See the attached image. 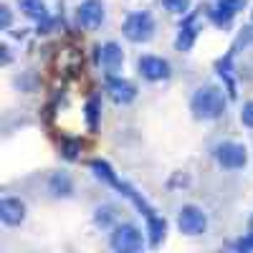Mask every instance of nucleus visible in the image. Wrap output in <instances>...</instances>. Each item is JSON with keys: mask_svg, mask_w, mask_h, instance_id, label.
<instances>
[{"mask_svg": "<svg viewBox=\"0 0 253 253\" xmlns=\"http://www.w3.org/2000/svg\"><path fill=\"white\" fill-rule=\"evenodd\" d=\"M20 10L33 20H41L46 15V3L43 0H20Z\"/></svg>", "mask_w": 253, "mask_h": 253, "instance_id": "15", "label": "nucleus"}, {"mask_svg": "<svg viewBox=\"0 0 253 253\" xmlns=\"http://www.w3.org/2000/svg\"><path fill=\"white\" fill-rule=\"evenodd\" d=\"M0 15H3V28H10V8L3 5L0 8Z\"/></svg>", "mask_w": 253, "mask_h": 253, "instance_id": "20", "label": "nucleus"}, {"mask_svg": "<svg viewBox=\"0 0 253 253\" xmlns=\"http://www.w3.org/2000/svg\"><path fill=\"white\" fill-rule=\"evenodd\" d=\"M63 150H66V157H76L79 144H76V142H66V144H63Z\"/></svg>", "mask_w": 253, "mask_h": 253, "instance_id": "21", "label": "nucleus"}, {"mask_svg": "<svg viewBox=\"0 0 253 253\" xmlns=\"http://www.w3.org/2000/svg\"><path fill=\"white\" fill-rule=\"evenodd\" d=\"M147 228H150V241H152V246H157L162 238H165V230H167V223H165V218H157V215H147Z\"/></svg>", "mask_w": 253, "mask_h": 253, "instance_id": "14", "label": "nucleus"}, {"mask_svg": "<svg viewBox=\"0 0 253 253\" xmlns=\"http://www.w3.org/2000/svg\"><path fill=\"white\" fill-rule=\"evenodd\" d=\"M251 23H253V10H251Z\"/></svg>", "mask_w": 253, "mask_h": 253, "instance_id": "22", "label": "nucleus"}, {"mask_svg": "<svg viewBox=\"0 0 253 253\" xmlns=\"http://www.w3.org/2000/svg\"><path fill=\"white\" fill-rule=\"evenodd\" d=\"M48 187H51V193L53 195H71V190H74V185H71V177L69 175H63V172H56L53 177H51V182H48Z\"/></svg>", "mask_w": 253, "mask_h": 253, "instance_id": "13", "label": "nucleus"}, {"mask_svg": "<svg viewBox=\"0 0 253 253\" xmlns=\"http://www.w3.org/2000/svg\"><path fill=\"white\" fill-rule=\"evenodd\" d=\"M162 5L175 15H185L187 8H190V0H162Z\"/></svg>", "mask_w": 253, "mask_h": 253, "instance_id": "17", "label": "nucleus"}, {"mask_svg": "<svg viewBox=\"0 0 253 253\" xmlns=\"http://www.w3.org/2000/svg\"><path fill=\"white\" fill-rule=\"evenodd\" d=\"M91 170L96 172V177H104V180L112 182V185H119V182H117V177H114V172H112V167H109L107 162L94 160V162H91Z\"/></svg>", "mask_w": 253, "mask_h": 253, "instance_id": "16", "label": "nucleus"}, {"mask_svg": "<svg viewBox=\"0 0 253 253\" xmlns=\"http://www.w3.org/2000/svg\"><path fill=\"white\" fill-rule=\"evenodd\" d=\"M190 109H193L195 119H218L225 112V96L218 86H203L193 94Z\"/></svg>", "mask_w": 253, "mask_h": 253, "instance_id": "1", "label": "nucleus"}, {"mask_svg": "<svg viewBox=\"0 0 253 253\" xmlns=\"http://www.w3.org/2000/svg\"><path fill=\"white\" fill-rule=\"evenodd\" d=\"M112 248L119 251V253H134V251H142L144 246V238L139 233V228L124 223V225H117L114 233H112Z\"/></svg>", "mask_w": 253, "mask_h": 253, "instance_id": "3", "label": "nucleus"}, {"mask_svg": "<svg viewBox=\"0 0 253 253\" xmlns=\"http://www.w3.org/2000/svg\"><path fill=\"white\" fill-rule=\"evenodd\" d=\"M76 15H79V23L84 28H99L104 20V3L101 0H84Z\"/></svg>", "mask_w": 253, "mask_h": 253, "instance_id": "8", "label": "nucleus"}, {"mask_svg": "<svg viewBox=\"0 0 253 253\" xmlns=\"http://www.w3.org/2000/svg\"><path fill=\"white\" fill-rule=\"evenodd\" d=\"M139 74L147 81H165V79H170V63L160 56H142L139 58Z\"/></svg>", "mask_w": 253, "mask_h": 253, "instance_id": "6", "label": "nucleus"}, {"mask_svg": "<svg viewBox=\"0 0 253 253\" xmlns=\"http://www.w3.org/2000/svg\"><path fill=\"white\" fill-rule=\"evenodd\" d=\"M177 225L187 236H200V233H205V228H208V218H205V213L200 208L185 205L180 210V215H177Z\"/></svg>", "mask_w": 253, "mask_h": 253, "instance_id": "5", "label": "nucleus"}, {"mask_svg": "<svg viewBox=\"0 0 253 253\" xmlns=\"http://www.w3.org/2000/svg\"><path fill=\"white\" fill-rule=\"evenodd\" d=\"M107 94L114 104H129L134 101L137 96V89H134V84L132 81H126V79H119V76H112L107 81Z\"/></svg>", "mask_w": 253, "mask_h": 253, "instance_id": "7", "label": "nucleus"}, {"mask_svg": "<svg viewBox=\"0 0 253 253\" xmlns=\"http://www.w3.org/2000/svg\"><path fill=\"white\" fill-rule=\"evenodd\" d=\"M215 160H218L220 167H225V170H241L248 162V152L238 142H223V144L215 147Z\"/></svg>", "mask_w": 253, "mask_h": 253, "instance_id": "4", "label": "nucleus"}, {"mask_svg": "<svg viewBox=\"0 0 253 253\" xmlns=\"http://www.w3.org/2000/svg\"><path fill=\"white\" fill-rule=\"evenodd\" d=\"M195 38H198V18L193 15L180 26V33H177V41H175L177 51H190L195 43Z\"/></svg>", "mask_w": 253, "mask_h": 253, "instance_id": "12", "label": "nucleus"}, {"mask_svg": "<svg viewBox=\"0 0 253 253\" xmlns=\"http://www.w3.org/2000/svg\"><path fill=\"white\" fill-rule=\"evenodd\" d=\"M241 122H243L246 126H251V129H253V99L243 104V112H241Z\"/></svg>", "mask_w": 253, "mask_h": 253, "instance_id": "18", "label": "nucleus"}, {"mask_svg": "<svg viewBox=\"0 0 253 253\" xmlns=\"http://www.w3.org/2000/svg\"><path fill=\"white\" fill-rule=\"evenodd\" d=\"M124 38L132 43H147L155 36V18L147 10H137L124 20Z\"/></svg>", "mask_w": 253, "mask_h": 253, "instance_id": "2", "label": "nucleus"}, {"mask_svg": "<svg viewBox=\"0 0 253 253\" xmlns=\"http://www.w3.org/2000/svg\"><path fill=\"white\" fill-rule=\"evenodd\" d=\"M86 112H89V124L96 126V101H94V99L86 104Z\"/></svg>", "mask_w": 253, "mask_h": 253, "instance_id": "19", "label": "nucleus"}, {"mask_svg": "<svg viewBox=\"0 0 253 253\" xmlns=\"http://www.w3.org/2000/svg\"><path fill=\"white\" fill-rule=\"evenodd\" d=\"M99 63H101V69L112 76L114 71L122 69V63H124L122 48H119L117 43H104V46L99 48Z\"/></svg>", "mask_w": 253, "mask_h": 253, "instance_id": "11", "label": "nucleus"}, {"mask_svg": "<svg viewBox=\"0 0 253 253\" xmlns=\"http://www.w3.org/2000/svg\"><path fill=\"white\" fill-rule=\"evenodd\" d=\"M0 220L5 225H18L26 220V203L18 198H3L0 200Z\"/></svg>", "mask_w": 253, "mask_h": 253, "instance_id": "9", "label": "nucleus"}, {"mask_svg": "<svg viewBox=\"0 0 253 253\" xmlns=\"http://www.w3.org/2000/svg\"><path fill=\"white\" fill-rule=\"evenodd\" d=\"M243 5H246V0H215L210 15H213V20L218 26H228L236 18V13L243 10Z\"/></svg>", "mask_w": 253, "mask_h": 253, "instance_id": "10", "label": "nucleus"}]
</instances>
